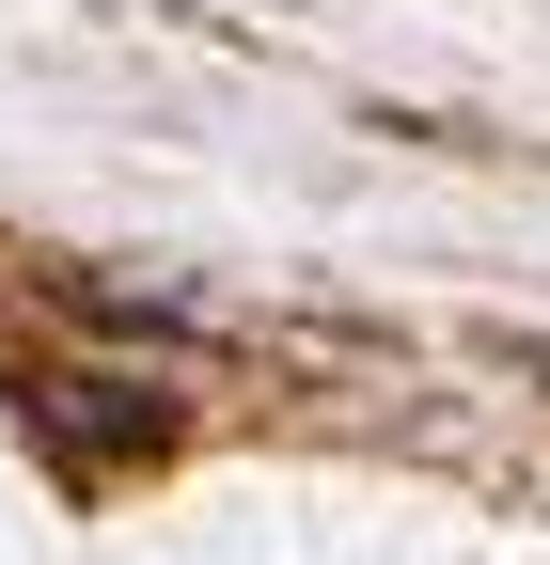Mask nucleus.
<instances>
[{"label":"nucleus","mask_w":550,"mask_h":565,"mask_svg":"<svg viewBox=\"0 0 550 565\" xmlns=\"http://www.w3.org/2000/svg\"><path fill=\"white\" fill-rule=\"evenodd\" d=\"M17 408H32V440L80 471V487L142 471V456L173 440V393H142V377H17Z\"/></svg>","instance_id":"1"}]
</instances>
